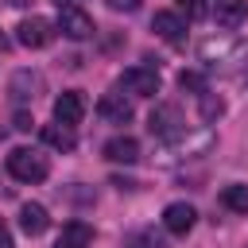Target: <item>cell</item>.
I'll use <instances>...</instances> for the list:
<instances>
[{
	"mask_svg": "<svg viewBox=\"0 0 248 248\" xmlns=\"http://www.w3.org/2000/svg\"><path fill=\"white\" fill-rule=\"evenodd\" d=\"M0 248H16V240H12V229L0 221Z\"/></svg>",
	"mask_w": 248,
	"mask_h": 248,
	"instance_id": "603a6c76",
	"label": "cell"
},
{
	"mask_svg": "<svg viewBox=\"0 0 248 248\" xmlns=\"http://www.w3.org/2000/svg\"><path fill=\"white\" fill-rule=\"evenodd\" d=\"M178 16L182 19H205L209 16V4L205 0H178Z\"/></svg>",
	"mask_w": 248,
	"mask_h": 248,
	"instance_id": "d6986e66",
	"label": "cell"
},
{
	"mask_svg": "<svg viewBox=\"0 0 248 248\" xmlns=\"http://www.w3.org/2000/svg\"><path fill=\"white\" fill-rule=\"evenodd\" d=\"M39 136H43V143H46V147H54V151H74V147H78L74 128H70V124H58V120H54V124H43V128H39Z\"/></svg>",
	"mask_w": 248,
	"mask_h": 248,
	"instance_id": "9a60e30c",
	"label": "cell"
},
{
	"mask_svg": "<svg viewBox=\"0 0 248 248\" xmlns=\"http://www.w3.org/2000/svg\"><path fill=\"white\" fill-rule=\"evenodd\" d=\"M151 31H155L163 43H170V46L186 43V19H182L178 12H155V16H151Z\"/></svg>",
	"mask_w": 248,
	"mask_h": 248,
	"instance_id": "ba28073f",
	"label": "cell"
},
{
	"mask_svg": "<svg viewBox=\"0 0 248 248\" xmlns=\"http://www.w3.org/2000/svg\"><path fill=\"white\" fill-rule=\"evenodd\" d=\"M19 229H23L27 236H43V232L50 229V213H46V205H39V202H23V205H19Z\"/></svg>",
	"mask_w": 248,
	"mask_h": 248,
	"instance_id": "4fadbf2b",
	"label": "cell"
},
{
	"mask_svg": "<svg viewBox=\"0 0 248 248\" xmlns=\"http://www.w3.org/2000/svg\"><path fill=\"white\" fill-rule=\"evenodd\" d=\"M124 248H167V240H163V232H155V229H132V232L124 236Z\"/></svg>",
	"mask_w": 248,
	"mask_h": 248,
	"instance_id": "e0dca14e",
	"label": "cell"
},
{
	"mask_svg": "<svg viewBox=\"0 0 248 248\" xmlns=\"http://www.w3.org/2000/svg\"><path fill=\"white\" fill-rule=\"evenodd\" d=\"M39 89H43V78H39L35 70H16V74H12V81H8V97H12L16 105L35 101V97H39Z\"/></svg>",
	"mask_w": 248,
	"mask_h": 248,
	"instance_id": "9c48e42d",
	"label": "cell"
},
{
	"mask_svg": "<svg viewBox=\"0 0 248 248\" xmlns=\"http://www.w3.org/2000/svg\"><path fill=\"white\" fill-rule=\"evenodd\" d=\"M97 116L105 124H128L132 120V101H124V93H105L97 101Z\"/></svg>",
	"mask_w": 248,
	"mask_h": 248,
	"instance_id": "7c38bea8",
	"label": "cell"
},
{
	"mask_svg": "<svg viewBox=\"0 0 248 248\" xmlns=\"http://www.w3.org/2000/svg\"><path fill=\"white\" fill-rule=\"evenodd\" d=\"M186 128V120H182V112H178V105H155V112L147 116V132L163 143V140H170V136H178Z\"/></svg>",
	"mask_w": 248,
	"mask_h": 248,
	"instance_id": "8992f818",
	"label": "cell"
},
{
	"mask_svg": "<svg viewBox=\"0 0 248 248\" xmlns=\"http://www.w3.org/2000/svg\"><path fill=\"white\" fill-rule=\"evenodd\" d=\"M54 4H58V8H62V4H74V0H54Z\"/></svg>",
	"mask_w": 248,
	"mask_h": 248,
	"instance_id": "484cf974",
	"label": "cell"
},
{
	"mask_svg": "<svg viewBox=\"0 0 248 248\" xmlns=\"http://www.w3.org/2000/svg\"><path fill=\"white\" fill-rule=\"evenodd\" d=\"M116 85L124 93H132V97H155L163 81H159V70L155 66H128V70H120Z\"/></svg>",
	"mask_w": 248,
	"mask_h": 248,
	"instance_id": "277c9868",
	"label": "cell"
},
{
	"mask_svg": "<svg viewBox=\"0 0 248 248\" xmlns=\"http://www.w3.org/2000/svg\"><path fill=\"white\" fill-rule=\"evenodd\" d=\"M81 116H85V97L78 93V89H66V93H58L54 97V120L58 124H81Z\"/></svg>",
	"mask_w": 248,
	"mask_h": 248,
	"instance_id": "30bf717a",
	"label": "cell"
},
{
	"mask_svg": "<svg viewBox=\"0 0 248 248\" xmlns=\"http://www.w3.org/2000/svg\"><path fill=\"white\" fill-rule=\"evenodd\" d=\"M244 43L240 39H232V35H209V39H202L198 43V58L205 62V66H232V62H240L244 58Z\"/></svg>",
	"mask_w": 248,
	"mask_h": 248,
	"instance_id": "6da1fadb",
	"label": "cell"
},
{
	"mask_svg": "<svg viewBox=\"0 0 248 248\" xmlns=\"http://www.w3.org/2000/svg\"><path fill=\"white\" fill-rule=\"evenodd\" d=\"M54 248H81V244H74V240H62V236H58V244H54Z\"/></svg>",
	"mask_w": 248,
	"mask_h": 248,
	"instance_id": "cb8c5ba5",
	"label": "cell"
},
{
	"mask_svg": "<svg viewBox=\"0 0 248 248\" xmlns=\"http://www.w3.org/2000/svg\"><path fill=\"white\" fill-rule=\"evenodd\" d=\"M101 151H105V159H108V163H124V167H132V163L140 159V143H136L132 136H112Z\"/></svg>",
	"mask_w": 248,
	"mask_h": 248,
	"instance_id": "5bb4252c",
	"label": "cell"
},
{
	"mask_svg": "<svg viewBox=\"0 0 248 248\" xmlns=\"http://www.w3.org/2000/svg\"><path fill=\"white\" fill-rule=\"evenodd\" d=\"M31 124H35V120H31V112H23V108H19V112H16V120H12V128H16V132H31Z\"/></svg>",
	"mask_w": 248,
	"mask_h": 248,
	"instance_id": "44dd1931",
	"label": "cell"
},
{
	"mask_svg": "<svg viewBox=\"0 0 248 248\" xmlns=\"http://www.w3.org/2000/svg\"><path fill=\"white\" fill-rule=\"evenodd\" d=\"M178 85L190 89V93H205V78L194 74V70H182V74H178Z\"/></svg>",
	"mask_w": 248,
	"mask_h": 248,
	"instance_id": "ffe728a7",
	"label": "cell"
},
{
	"mask_svg": "<svg viewBox=\"0 0 248 248\" xmlns=\"http://www.w3.org/2000/svg\"><path fill=\"white\" fill-rule=\"evenodd\" d=\"M108 8H112V12H136L140 0H108Z\"/></svg>",
	"mask_w": 248,
	"mask_h": 248,
	"instance_id": "7402d4cb",
	"label": "cell"
},
{
	"mask_svg": "<svg viewBox=\"0 0 248 248\" xmlns=\"http://www.w3.org/2000/svg\"><path fill=\"white\" fill-rule=\"evenodd\" d=\"M54 35H58V27H54L50 19H43V16H27V19H19V27H16V43L27 46V50H43V46H50Z\"/></svg>",
	"mask_w": 248,
	"mask_h": 248,
	"instance_id": "3957f363",
	"label": "cell"
},
{
	"mask_svg": "<svg viewBox=\"0 0 248 248\" xmlns=\"http://www.w3.org/2000/svg\"><path fill=\"white\" fill-rule=\"evenodd\" d=\"M194 221H198V209H194L190 202H170V205L163 209V229H167L170 236H186V232L194 229Z\"/></svg>",
	"mask_w": 248,
	"mask_h": 248,
	"instance_id": "52a82bcc",
	"label": "cell"
},
{
	"mask_svg": "<svg viewBox=\"0 0 248 248\" xmlns=\"http://www.w3.org/2000/svg\"><path fill=\"white\" fill-rule=\"evenodd\" d=\"M198 97H202V120H217V116L225 112V101H221V97H213L209 89H205V93H198Z\"/></svg>",
	"mask_w": 248,
	"mask_h": 248,
	"instance_id": "ac0fdd59",
	"label": "cell"
},
{
	"mask_svg": "<svg viewBox=\"0 0 248 248\" xmlns=\"http://www.w3.org/2000/svg\"><path fill=\"white\" fill-rule=\"evenodd\" d=\"M221 205L232 209V213H248V186L244 182H232L221 190Z\"/></svg>",
	"mask_w": 248,
	"mask_h": 248,
	"instance_id": "2e32d148",
	"label": "cell"
},
{
	"mask_svg": "<svg viewBox=\"0 0 248 248\" xmlns=\"http://www.w3.org/2000/svg\"><path fill=\"white\" fill-rule=\"evenodd\" d=\"M54 27H58L66 39H74V43H81V39H89V35L97 31V27H93V16H89V12H81L78 4H62V8H58Z\"/></svg>",
	"mask_w": 248,
	"mask_h": 248,
	"instance_id": "5b68a950",
	"label": "cell"
},
{
	"mask_svg": "<svg viewBox=\"0 0 248 248\" xmlns=\"http://www.w3.org/2000/svg\"><path fill=\"white\" fill-rule=\"evenodd\" d=\"M8 174L19 178V182H43L50 174V163H46V155H39L31 147H16L8 155Z\"/></svg>",
	"mask_w": 248,
	"mask_h": 248,
	"instance_id": "7a4b0ae2",
	"label": "cell"
},
{
	"mask_svg": "<svg viewBox=\"0 0 248 248\" xmlns=\"http://www.w3.org/2000/svg\"><path fill=\"white\" fill-rule=\"evenodd\" d=\"M4 50H8V39H4V35H0V54H4Z\"/></svg>",
	"mask_w": 248,
	"mask_h": 248,
	"instance_id": "d4e9b609",
	"label": "cell"
},
{
	"mask_svg": "<svg viewBox=\"0 0 248 248\" xmlns=\"http://www.w3.org/2000/svg\"><path fill=\"white\" fill-rule=\"evenodd\" d=\"M209 12H213V19H217L225 31H236V27L248 19V0H213Z\"/></svg>",
	"mask_w": 248,
	"mask_h": 248,
	"instance_id": "8fae6325",
	"label": "cell"
}]
</instances>
